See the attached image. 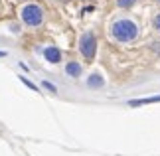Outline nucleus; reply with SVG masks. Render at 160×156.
<instances>
[{
	"label": "nucleus",
	"instance_id": "f257e3e1",
	"mask_svg": "<svg viewBox=\"0 0 160 156\" xmlns=\"http://www.w3.org/2000/svg\"><path fill=\"white\" fill-rule=\"evenodd\" d=\"M140 34V28L138 24L131 20V18H119L111 24V36H113L115 42L119 43H128V42H134Z\"/></svg>",
	"mask_w": 160,
	"mask_h": 156
},
{
	"label": "nucleus",
	"instance_id": "f03ea898",
	"mask_svg": "<svg viewBox=\"0 0 160 156\" xmlns=\"http://www.w3.org/2000/svg\"><path fill=\"white\" fill-rule=\"evenodd\" d=\"M20 20H22L24 26H28V28L40 26V24L44 22V8H42L40 4H36V2H30L26 6H22Z\"/></svg>",
	"mask_w": 160,
	"mask_h": 156
},
{
	"label": "nucleus",
	"instance_id": "7ed1b4c3",
	"mask_svg": "<svg viewBox=\"0 0 160 156\" xmlns=\"http://www.w3.org/2000/svg\"><path fill=\"white\" fill-rule=\"evenodd\" d=\"M79 52L87 61L95 59V53H97V36L93 32H85L81 38H79Z\"/></svg>",
	"mask_w": 160,
	"mask_h": 156
},
{
	"label": "nucleus",
	"instance_id": "20e7f679",
	"mask_svg": "<svg viewBox=\"0 0 160 156\" xmlns=\"http://www.w3.org/2000/svg\"><path fill=\"white\" fill-rule=\"evenodd\" d=\"M44 59L48 61V63H59V61H61V49L58 46L44 48Z\"/></svg>",
	"mask_w": 160,
	"mask_h": 156
},
{
	"label": "nucleus",
	"instance_id": "39448f33",
	"mask_svg": "<svg viewBox=\"0 0 160 156\" xmlns=\"http://www.w3.org/2000/svg\"><path fill=\"white\" fill-rule=\"evenodd\" d=\"M65 75L71 79H79L83 75V65L79 61H67L65 63Z\"/></svg>",
	"mask_w": 160,
	"mask_h": 156
},
{
	"label": "nucleus",
	"instance_id": "423d86ee",
	"mask_svg": "<svg viewBox=\"0 0 160 156\" xmlns=\"http://www.w3.org/2000/svg\"><path fill=\"white\" fill-rule=\"evenodd\" d=\"M87 87L89 89H103L105 87V79H103L101 73H93V75L87 77Z\"/></svg>",
	"mask_w": 160,
	"mask_h": 156
},
{
	"label": "nucleus",
	"instance_id": "0eeeda50",
	"mask_svg": "<svg viewBox=\"0 0 160 156\" xmlns=\"http://www.w3.org/2000/svg\"><path fill=\"white\" fill-rule=\"evenodd\" d=\"M152 103H160V95L144 97V99H132V101H128V107H142V105H152Z\"/></svg>",
	"mask_w": 160,
	"mask_h": 156
},
{
	"label": "nucleus",
	"instance_id": "6e6552de",
	"mask_svg": "<svg viewBox=\"0 0 160 156\" xmlns=\"http://www.w3.org/2000/svg\"><path fill=\"white\" fill-rule=\"evenodd\" d=\"M20 81H22V83H24V85L28 87L30 91H36V93H40V87L36 85V83H32V81H30L28 77H24V75H20Z\"/></svg>",
	"mask_w": 160,
	"mask_h": 156
},
{
	"label": "nucleus",
	"instance_id": "1a4fd4ad",
	"mask_svg": "<svg viewBox=\"0 0 160 156\" xmlns=\"http://www.w3.org/2000/svg\"><path fill=\"white\" fill-rule=\"evenodd\" d=\"M42 87H44V89H48V91H50V93H58V87H55L53 83H52V81H42Z\"/></svg>",
	"mask_w": 160,
	"mask_h": 156
},
{
	"label": "nucleus",
	"instance_id": "9d476101",
	"mask_svg": "<svg viewBox=\"0 0 160 156\" xmlns=\"http://www.w3.org/2000/svg\"><path fill=\"white\" fill-rule=\"evenodd\" d=\"M117 4H119L121 8H132V6L137 4V0H117Z\"/></svg>",
	"mask_w": 160,
	"mask_h": 156
},
{
	"label": "nucleus",
	"instance_id": "9b49d317",
	"mask_svg": "<svg viewBox=\"0 0 160 156\" xmlns=\"http://www.w3.org/2000/svg\"><path fill=\"white\" fill-rule=\"evenodd\" d=\"M152 24H154V30L160 34V14H156V16H154V22H152Z\"/></svg>",
	"mask_w": 160,
	"mask_h": 156
},
{
	"label": "nucleus",
	"instance_id": "f8f14e48",
	"mask_svg": "<svg viewBox=\"0 0 160 156\" xmlns=\"http://www.w3.org/2000/svg\"><path fill=\"white\" fill-rule=\"evenodd\" d=\"M6 55H8V53H6V52H2V49H0V58H6Z\"/></svg>",
	"mask_w": 160,
	"mask_h": 156
}]
</instances>
